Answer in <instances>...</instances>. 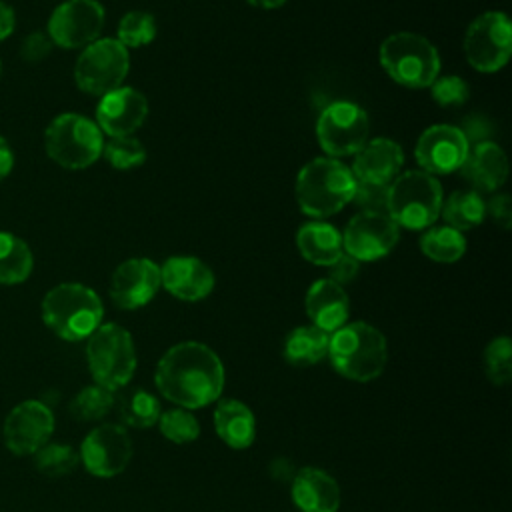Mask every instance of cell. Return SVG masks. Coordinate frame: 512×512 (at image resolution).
Returning a JSON list of instances; mask_svg holds the SVG:
<instances>
[{"instance_id":"cell-1","label":"cell","mask_w":512,"mask_h":512,"mask_svg":"<svg viewBox=\"0 0 512 512\" xmlns=\"http://www.w3.org/2000/svg\"><path fill=\"white\" fill-rule=\"evenodd\" d=\"M224 366L218 354L202 342H180L168 348L156 364L158 392L178 408L196 410L220 400Z\"/></svg>"},{"instance_id":"cell-2","label":"cell","mask_w":512,"mask_h":512,"mask_svg":"<svg viewBox=\"0 0 512 512\" xmlns=\"http://www.w3.org/2000/svg\"><path fill=\"white\" fill-rule=\"evenodd\" d=\"M326 356L340 376L354 382H370L386 368L388 342L368 322H346L330 334Z\"/></svg>"},{"instance_id":"cell-3","label":"cell","mask_w":512,"mask_h":512,"mask_svg":"<svg viewBox=\"0 0 512 512\" xmlns=\"http://www.w3.org/2000/svg\"><path fill=\"white\" fill-rule=\"evenodd\" d=\"M354 186L356 178L350 168L328 156L314 158L300 168L294 192L298 208L306 216L322 220L350 204Z\"/></svg>"},{"instance_id":"cell-4","label":"cell","mask_w":512,"mask_h":512,"mask_svg":"<svg viewBox=\"0 0 512 512\" xmlns=\"http://www.w3.org/2000/svg\"><path fill=\"white\" fill-rule=\"evenodd\" d=\"M42 320L62 340H86L100 324L104 306L100 296L78 282H62L42 298Z\"/></svg>"},{"instance_id":"cell-5","label":"cell","mask_w":512,"mask_h":512,"mask_svg":"<svg viewBox=\"0 0 512 512\" xmlns=\"http://www.w3.org/2000/svg\"><path fill=\"white\" fill-rule=\"evenodd\" d=\"M378 60L386 74L406 88H428L440 72L436 46L416 32H396L384 38Z\"/></svg>"},{"instance_id":"cell-6","label":"cell","mask_w":512,"mask_h":512,"mask_svg":"<svg viewBox=\"0 0 512 512\" xmlns=\"http://www.w3.org/2000/svg\"><path fill=\"white\" fill-rule=\"evenodd\" d=\"M442 186L424 170H406L388 184V216L408 230H426L440 216Z\"/></svg>"},{"instance_id":"cell-7","label":"cell","mask_w":512,"mask_h":512,"mask_svg":"<svg viewBox=\"0 0 512 512\" xmlns=\"http://www.w3.org/2000/svg\"><path fill=\"white\" fill-rule=\"evenodd\" d=\"M86 340V362L94 384L112 392L124 388L136 370V348L130 332L120 324H100Z\"/></svg>"},{"instance_id":"cell-8","label":"cell","mask_w":512,"mask_h":512,"mask_svg":"<svg viewBox=\"0 0 512 512\" xmlns=\"http://www.w3.org/2000/svg\"><path fill=\"white\" fill-rule=\"evenodd\" d=\"M102 130L82 114L56 116L44 132L46 154L66 170H82L102 156Z\"/></svg>"},{"instance_id":"cell-9","label":"cell","mask_w":512,"mask_h":512,"mask_svg":"<svg viewBox=\"0 0 512 512\" xmlns=\"http://www.w3.org/2000/svg\"><path fill=\"white\" fill-rule=\"evenodd\" d=\"M128 70V50L116 38H98L80 52L74 64V80L82 92L102 98L122 86Z\"/></svg>"},{"instance_id":"cell-10","label":"cell","mask_w":512,"mask_h":512,"mask_svg":"<svg viewBox=\"0 0 512 512\" xmlns=\"http://www.w3.org/2000/svg\"><path fill=\"white\" fill-rule=\"evenodd\" d=\"M370 132L368 114L350 100L328 104L316 120V138L330 158L354 156L366 142Z\"/></svg>"},{"instance_id":"cell-11","label":"cell","mask_w":512,"mask_h":512,"mask_svg":"<svg viewBox=\"0 0 512 512\" xmlns=\"http://www.w3.org/2000/svg\"><path fill=\"white\" fill-rule=\"evenodd\" d=\"M464 56L478 72H498L512 54V26L504 12H484L464 34Z\"/></svg>"},{"instance_id":"cell-12","label":"cell","mask_w":512,"mask_h":512,"mask_svg":"<svg viewBox=\"0 0 512 512\" xmlns=\"http://www.w3.org/2000/svg\"><path fill=\"white\" fill-rule=\"evenodd\" d=\"M82 466L98 478H112L124 472L132 460V438L122 424H100L80 444Z\"/></svg>"},{"instance_id":"cell-13","label":"cell","mask_w":512,"mask_h":512,"mask_svg":"<svg viewBox=\"0 0 512 512\" xmlns=\"http://www.w3.org/2000/svg\"><path fill=\"white\" fill-rule=\"evenodd\" d=\"M104 8L98 0H64L48 20V38L60 48H86L98 40Z\"/></svg>"},{"instance_id":"cell-14","label":"cell","mask_w":512,"mask_h":512,"mask_svg":"<svg viewBox=\"0 0 512 512\" xmlns=\"http://www.w3.org/2000/svg\"><path fill=\"white\" fill-rule=\"evenodd\" d=\"M54 412L40 400H24L14 406L4 424V446L16 456H32L54 432Z\"/></svg>"},{"instance_id":"cell-15","label":"cell","mask_w":512,"mask_h":512,"mask_svg":"<svg viewBox=\"0 0 512 512\" xmlns=\"http://www.w3.org/2000/svg\"><path fill=\"white\" fill-rule=\"evenodd\" d=\"M400 226L388 214L358 212L342 232V250L358 262H372L392 252Z\"/></svg>"},{"instance_id":"cell-16","label":"cell","mask_w":512,"mask_h":512,"mask_svg":"<svg viewBox=\"0 0 512 512\" xmlns=\"http://www.w3.org/2000/svg\"><path fill=\"white\" fill-rule=\"evenodd\" d=\"M470 144L458 126L434 124L428 126L416 140L414 158L428 174H450L462 168Z\"/></svg>"},{"instance_id":"cell-17","label":"cell","mask_w":512,"mask_h":512,"mask_svg":"<svg viewBox=\"0 0 512 512\" xmlns=\"http://www.w3.org/2000/svg\"><path fill=\"white\" fill-rule=\"evenodd\" d=\"M160 266L150 258H128L110 278V298L122 310L146 306L160 288Z\"/></svg>"},{"instance_id":"cell-18","label":"cell","mask_w":512,"mask_h":512,"mask_svg":"<svg viewBox=\"0 0 512 512\" xmlns=\"http://www.w3.org/2000/svg\"><path fill=\"white\" fill-rule=\"evenodd\" d=\"M148 116V100L142 92L120 86L100 98L96 124L108 136H132Z\"/></svg>"},{"instance_id":"cell-19","label":"cell","mask_w":512,"mask_h":512,"mask_svg":"<svg viewBox=\"0 0 512 512\" xmlns=\"http://www.w3.org/2000/svg\"><path fill=\"white\" fill-rule=\"evenodd\" d=\"M160 284L178 300L198 302L214 290V272L196 256H172L160 266Z\"/></svg>"},{"instance_id":"cell-20","label":"cell","mask_w":512,"mask_h":512,"mask_svg":"<svg viewBox=\"0 0 512 512\" xmlns=\"http://www.w3.org/2000/svg\"><path fill=\"white\" fill-rule=\"evenodd\" d=\"M404 164L402 146L390 138L368 140L356 154L352 162V174L358 182L390 184Z\"/></svg>"},{"instance_id":"cell-21","label":"cell","mask_w":512,"mask_h":512,"mask_svg":"<svg viewBox=\"0 0 512 512\" xmlns=\"http://www.w3.org/2000/svg\"><path fill=\"white\" fill-rule=\"evenodd\" d=\"M290 494L300 512H338L340 508L338 482L316 466H304L294 474Z\"/></svg>"},{"instance_id":"cell-22","label":"cell","mask_w":512,"mask_h":512,"mask_svg":"<svg viewBox=\"0 0 512 512\" xmlns=\"http://www.w3.org/2000/svg\"><path fill=\"white\" fill-rule=\"evenodd\" d=\"M304 308L312 320V326L332 334L346 324L350 314V300L342 286L330 278H320L308 288L304 296Z\"/></svg>"},{"instance_id":"cell-23","label":"cell","mask_w":512,"mask_h":512,"mask_svg":"<svg viewBox=\"0 0 512 512\" xmlns=\"http://www.w3.org/2000/svg\"><path fill=\"white\" fill-rule=\"evenodd\" d=\"M460 170L476 192H494L508 178V158L496 142L488 140L470 146Z\"/></svg>"},{"instance_id":"cell-24","label":"cell","mask_w":512,"mask_h":512,"mask_svg":"<svg viewBox=\"0 0 512 512\" xmlns=\"http://www.w3.org/2000/svg\"><path fill=\"white\" fill-rule=\"evenodd\" d=\"M214 430L226 446L244 450L256 438V418L244 402L224 398L214 408Z\"/></svg>"},{"instance_id":"cell-25","label":"cell","mask_w":512,"mask_h":512,"mask_svg":"<svg viewBox=\"0 0 512 512\" xmlns=\"http://www.w3.org/2000/svg\"><path fill=\"white\" fill-rule=\"evenodd\" d=\"M296 246L304 260L316 266H330L342 250V234L328 222L312 220L298 228Z\"/></svg>"},{"instance_id":"cell-26","label":"cell","mask_w":512,"mask_h":512,"mask_svg":"<svg viewBox=\"0 0 512 512\" xmlns=\"http://www.w3.org/2000/svg\"><path fill=\"white\" fill-rule=\"evenodd\" d=\"M330 334L316 326H296L284 338L282 354L292 366L306 368L320 362L328 354Z\"/></svg>"},{"instance_id":"cell-27","label":"cell","mask_w":512,"mask_h":512,"mask_svg":"<svg viewBox=\"0 0 512 512\" xmlns=\"http://www.w3.org/2000/svg\"><path fill=\"white\" fill-rule=\"evenodd\" d=\"M440 216L446 226L464 232L478 226L486 218V202L476 190H456L442 200Z\"/></svg>"},{"instance_id":"cell-28","label":"cell","mask_w":512,"mask_h":512,"mask_svg":"<svg viewBox=\"0 0 512 512\" xmlns=\"http://www.w3.org/2000/svg\"><path fill=\"white\" fill-rule=\"evenodd\" d=\"M32 266L28 244L12 232H0V284L14 286L28 280Z\"/></svg>"},{"instance_id":"cell-29","label":"cell","mask_w":512,"mask_h":512,"mask_svg":"<svg viewBox=\"0 0 512 512\" xmlns=\"http://www.w3.org/2000/svg\"><path fill=\"white\" fill-rule=\"evenodd\" d=\"M420 250L434 262L452 264L466 252V238L450 226H430L420 236Z\"/></svg>"},{"instance_id":"cell-30","label":"cell","mask_w":512,"mask_h":512,"mask_svg":"<svg viewBox=\"0 0 512 512\" xmlns=\"http://www.w3.org/2000/svg\"><path fill=\"white\" fill-rule=\"evenodd\" d=\"M118 414L124 426L150 428L158 422L162 408L154 394L142 388H134V390H128L118 400Z\"/></svg>"},{"instance_id":"cell-31","label":"cell","mask_w":512,"mask_h":512,"mask_svg":"<svg viewBox=\"0 0 512 512\" xmlns=\"http://www.w3.org/2000/svg\"><path fill=\"white\" fill-rule=\"evenodd\" d=\"M32 456H34L36 470L46 478L68 476L80 464L78 452L70 444H60V442H46Z\"/></svg>"},{"instance_id":"cell-32","label":"cell","mask_w":512,"mask_h":512,"mask_svg":"<svg viewBox=\"0 0 512 512\" xmlns=\"http://www.w3.org/2000/svg\"><path fill=\"white\" fill-rule=\"evenodd\" d=\"M116 404L114 392L100 386L90 384L82 388L70 402V412L80 422H96L102 420Z\"/></svg>"},{"instance_id":"cell-33","label":"cell","mask_w":512,"mask_h":512,"mask_svg":"<svg viewBox=\"0 0 512 512\" xmlns=\"http://www.w3.org/2000/svg\"><path fill=\"white\" fill-rule=\"evenodd\" d=\"M156 38V20L144 10L126 12L118 22L116 40L128 48H142Z\"/></svg>"},{"instance_id":"cell-34","label":"cell","mask_w":512,"mask_h":512,"mask_svg":"<svg viewBox=\"0 0 512 512\" xmlns=\"http://www.w3.org/2000/svg\"><path fill=\"white\" fill-rule=\"evenodd\" d=\"M484 372L494 386H506L512 378V342L508 336L492 338L484 348Z\"/></svg>"},{"instance_id":"cell-35","label":"cell","mask_w":512,"mask_h":512,"mask_svg":"<svg viewBox=\"0 0 512 512\" xmlns=\"http://www.w3.org/2000/svg\"><path fill=\"white\" fill-rule=\"evenodd\" d=\"M102 156L112 168L130 170L146 160V148L134 136H110L102 146Z\"/></svg>"},{"instance_id":"cell-36","label":"cell","mask_w":512,"mask_h":512,"mask_svg":"<svg viewBox=\"0 0 512 512\" xmlns=\"http://www.w3.org/2000/svg\"><path fill=\"white\" fill-rule=\"evenodd\" d=\"M160 434L174 444H188L200 436V422L186 408H172L158 418Z\"/></svg>"},{"instance_id":"cell-37","label":"cell","mask_w":512,"mask_h":512,"mask_svg":"<svg viewBox=\"0 0 512 512\" xmlns=\"http://www.w3.org/2000/svg\"><path fill=\"white\" fill-rule=\"evenodd\" d=\"M360 212L372 214H388V184H374V182H358L354 186V194L350 200Z\"/></svg>"},{"instance_id":"cell-38","label":"cell","mask_w":512,"mask_h":512,"mask_svg":"<svg viewBox=\"0 0 512 512\" xmlns=\"http://www.w3.org/2000/svg\"><path fill=\"white\" fill-rule=\"evenodd\" d=\"M432 98L440 104V106H460L468 100L470 90L464 78L448 74V76H440L436 78L432 84Z\"/></svg>"},{"instance_id":"cell-39","label":"cell","mask_w":512,"mask_h":512,"mask_svg":"<svg viewBox=\"0 0 512 512\" xmlns=\"http://www.w3.org/2000/svg\"><path fill=\"white\" fill-rule=\"evenodd\" d=\"M52 50V40L48 38V34L44 32H32L24 38L22 46H20V56L22 60L36 64L40 60H44Z\"/></svg>"},{"instance_id":"cell-40","label":"cell","mask_w":512,"mask_h":512,"mask_svg":"<svg viewBox=\"0 0 512 512\" xmlns=\"http://www.w3.org/2000/svg\"><path fill=\"white\" fill-rule=\"evenodd\" d=\"M458 128H460V132L464 134V138L470 146L480 144V142H488L490 136H492V122L486 116H480V114L466 116L464 122Z\"/></svg>"},{"instance_id":"cell-41","label":"cell","mask_w":512,"mask_h":512,"mask_svg":"<svg viewBox=\"0 0 512 512\" xmlns=\"http://www.w3.org/2000/svg\"><path fill=\"white\" fill-rule=\"evenodd\" d=\"M328 270H330V280L332 282H336L338 286H346V284H350L356 276H358V272H360V262L356 260V258H352L350 254H346V252H342L330 266H328Z\"/></svg>"},{"instance_id":"cell-42","label":"cell","mask_w":512,"mask_h":512,"mask_svg":"<svg viewBox=\"0 0 512 512\" xmlns=\"http://www.w3.org/2000/svg\"><path fill=\"white\" fill-rule=\"evenodd\" d=\"M486 216L492 218L494 224L508 230L512 226V202L508 194H494L486 202Z\"/></svg>"},{"instance_id":"cell-43","label":"cell","mask_w":512,"mask_h":512,"mask_svg":"<svg viewBox=\"0 0 512 512\" xmlns=\"http://www.w3.org/2000/svg\"><path fill=\"white\" fill-rule=\"evenodd\" d=\"M16 26V14L10 4L0 2V40L8 38L14 32Z\"/></svg>"},{"instance_id":"cell-44","label":"cell","mask_w":512,"mask_h":512,"mask_svg":"<svg viewBox=\"0 0 512 512\" xmlns=\"http://www.w3.org/2000/svg\"><path fill=\"white\" fill-rule=\"evenodd\" d=\"M14 166V154L10 144L0 136V180H4Z\"/></svg>"},{"instance_id":"cell-45","label":"cell","mask_w":512,"mask_h":512,"mask_svg":"<svg viewBox=\"0 0 512 512\" xmlns=\"http://www.w3.org/2000/svg\"><path fill=\"white\" fill-rule=\"evenodd\" d=\"M252 6L256 8H262V10H276L280 8L286 0H248Z\"/></svg>"}]
</instances>
